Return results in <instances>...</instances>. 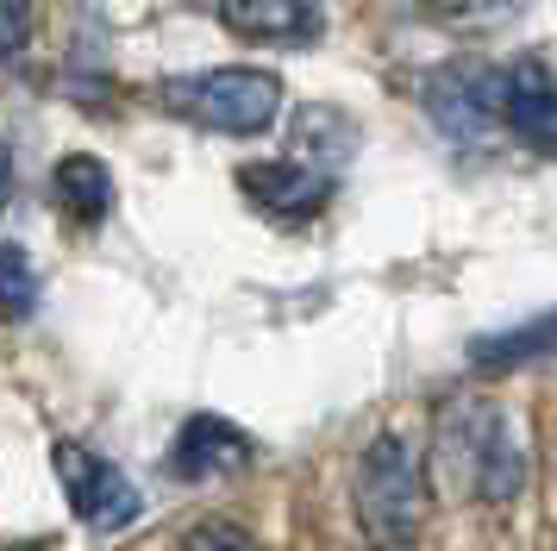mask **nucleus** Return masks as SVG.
I'll return each instance as SVG.
<instances>
[{
    "mask_svg": "<svg viewBox=\"0 0 557 551\" xmlns=\"http://www.w3.org/2000/svg\"><path fill=\"white\" fill-rule=\"evenodd\" d=\"M357 526L376 551H407L426 521V470L420 451L401 432H382L357 464Z\"/></svg>",
    "mask_w": 557,
    "mask_h": 551,
    "instance_id": "nucleus-1",
    "label": "nucleus"
},
{
    "mask_svg": "<svg viewBox=\"0 0 557 551\" xmlns=\"http://www.w3.org/2000/svg\"><path fill=\"white\" fill-rule=\"evenodd\" d=\"M163 107L182 113L188 125H207V132L257 138L282 113V82L270 70H257V63H220V70L163 82Z\"/></svg>",
    "mask_w": 557,
    "mask_h": 551,
    "instance_id": "nucleus-2",
    "label": "nucleus"
},
{
    "mask_svg": "<svg viewBox=\"0 0 557 551\" xmlns=\"http://www.w3.org/2000/svg\"><path fill=\"white\" fill-rule=\"evenodd\" d=\"M438 451L457 470V482L482 501H513L527 482V445L513 439V420L488 401H463L438 426Z\"/></svg>",
    "mask_w": 557,
    "mask_h": 551,
    "instance_id": "nucleus-3",
    "label": "nucleus"
},
{
    "mask_svg": "<svg viewBox=\"0 0 557 551\" xmlns=\"http://www.w3.org/2000/svg\"><path fill=\"white\" fill-rule=\"evenodd\" d=\"M51 464H57V482H63L70 514H76L88 532H120V526L138 521L145 495L132 489V476L120 470L113 457L88 451L82 439H57V445H51Z\"/></svg>",
    "mask_w": 557,
    "mask_h": 551,
    "instance_id": "nucleus-4",
    "label": "nucleus"
},
{
    "mask_svg": "<svg viewBox=\"0 0 557 551\" xmlns=\"http://www.w3.org/2000/svg\"><path fill=\"white\" fill-rule=\"evenodd\" d=\"M420 100L438 120V132L476 145V138H488L502 125V70H488V63H438L420 82Z\"/></svg>",
    "mask_w": 557,
    "mask_h": 551,
    "instance_id": "nucleus-5",
    "label": "nucleus"
},
{
    "mask_svg": "<svg viewBox=\"0 0 557 551\" xmlns=\"http://www.w3.org/2000/svg\"><path fill=\"white\" fill-rule=\"evenodd\" d=\"M238 188H245V200L263 207L270 220L295 225V220H313L332 200V175L307 170L295 157H276V163H245V170H238Z\"/></svg>",
    "mask_w": 557,
    "mask_h": 551,
    "instance_id": "nucleus-6",
    "label": "nucleus"
},
{
    "mask_svg": "<svg viewBox=\"0 0 557 551\" xmlns=\"http://www.w3.org/2000/svg\"><path fill=\"white\" fill-rule=\"evenodd\" d=\"M251 457L257 445L245 426L220 420V414H195V420H182L176 445H170V470L182 482H220V476H238Z\"/></svg>",
    "mask_w": 557,
    "mask_h": 551,
    "instance_id": "nucleus-7",
    "label": "nucleus"
},
{
    "mask_svg": "<svg viewBox=\"0 0 557 551\" xmlns=\"http://www.w3.org/2000/svg\"><path fill=\"white\" fill-rule=\"evenodd\" d=\"M220 25L245 45H313L326 32L320 0H220Z\"/></svg>",
    "mask_w": 557,
    "mask_h": 551,
    "instance_id": "nucleus-8",
    "label": "nucleus"
},
{
    "mask_svg": "<svg viewBox=\"0 0 557 551\" xmlns=\"http://www.w3.org/2000/svg\"><path fill=\"white\" fill-rule=\"evenodd\" d=\"M502 125L520 145L557 157V75L545 63H507L502 70Z\"/></svg>",
    "mask_w": 557,
    "mask_h": 551,
    "instance_id": "nucleus-9",
    "label": "nucleus"
},
{
    "mask_svg": "<svg viewBox=\"0 0 557 551\" xmlns=\"http://www.w3.org/2000/svg\"><path fill=\"white\" fill-rule=\"evenodd\" d=\"M51 207L70 213L76 225H101L113 213V170L101 157H88V150H70L51 170Z\"/></svg>",
    "mask_w": 557,
    "mask_h": 551,
    "instance_id": "nucleus-10",
    "label": "nucleus"
},
{
    "mask_svg": "<svg viewBox=\"0 0 557 551\" xmlns=\"http://www.w3.org/2000/svg\"><path fill=\"white\" fill-rule=\"evenodd\" d=\"M557 351V307L552 314H539V320L513 326V332H488L470 345V364L476 370H513V364H527V357H552Z\"/></svg>",
    "mask_w": 557,
    "mask_h": 551,
    "instance_id": "nucleus-11",
    "label": "nucleus"
},
{
    "mask_svg": "<svg viewBox=\"0 0 557 551\" xmlns=\"http://www.w3.org/2000/svg\"><path fill=\"white\" fill-rule=\"evenodd\" d=\"M38 270H32L26 245H0V320H32L38 314Z\"/></svg>",
    "mask_w": 557,
    "mask_h": 551,
    "instance_id": "nucleus-12",
    "label": "nucleus"
},
{
    "mask_svg": "<svg viewBox=\"0 0 557 551\" xmlns=\"http://www.w3.org/2000/svg\"><path fill=\"white\" fill-rule=\"evenodd\" d=\"M32 25H38V7L32 0H0V63L32 45Z\"/></svg>",
    "mask_w": 557,
    "mask_h": 551,
    "instance_id": "nucleus-13",
    "label": "nucleus"
},
{
    "mask_svg": "<svg viewBox=\"0 0 557 551\" xmlns=\"http://www.w3.org/2000/svg\"><path fill=\"white\" fill-rule=\"evenodd\" d=\"M182 551H257L251 546V532L245 526H232V521H201L188 539H182Z\"/></svg>",
    "mask_w": 557,
    "mask_h": 551,
    "instance_id": "nucleus-14",
    "label": "nucleus"
},
{
    "mask_svg": "<svg viewBox=\"0 0 557 551\" xmlns=\"http://www.w3.org/2000/svg\"><path fill=\"white\" fill-rule=\"evenodd\" d=\"M13 200V157H7V145H0V207Z\"/></svg>",
    "mask_w": 557,
    "mask_h": 551,
    "instance_id": "nucleus-15",
    "label": "nucleus"
}]
</instances>
